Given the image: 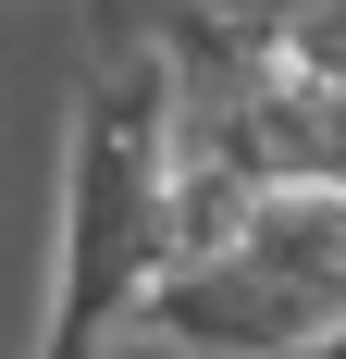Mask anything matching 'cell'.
<instances>
[{
    "label": "cell",
    "instance_id": "6da1fadb",
    "mask_svg": "<svg viewBox=\"0 0 346 359\" xmlns=\"http://www.w3.org/2000/svg\"><path fill=\"white\" fill-rule=\"evenodd\" d=\"M186 260V111L161 50H87L62 149V273L37 359H111V334L148 323V297Z\"/></svg>",
    "mask_w": 346,
    "mask_h": 359
},
{
    "label": "cell",
    "instance_id": "7a4b0ae2",
    "mask_svg": "<svg viewBox=\"0 0 346 359\" xmlns=\"http://www.w3.org/2000/svg\"><path fill=\"white\" fill-rule=\"evenodd\" d=\"M148 347L198 359H310L346 334V186H272L210 260L148 297Z\"/></svg>",
    "mask_w": 346,
    "mask_h": 359
},
{
    "label": "cell",
    "instance_id": "3957f363",
    "mask_svg": "<svg viewBox=\"0 0 346 359\" xmlns=\"http://www.w3.org/2000/svg\"><path fill=\"white\" fill-rule=\"evenodd\" d=\"M272 0H87V50H161L173 25H235Z\"/></svg>",
    "mask_w": 346,
    "mask_h": 359
},
{
    "label": "cell",
    "instance_id": "277c9868",
    "mask_svg": "<svg viewBox=\"0 0 346 359\" xmlns=\"http://www.w3.org/2000/svg\"><path fill=\"white\" fill-rule=\"evenodd\" d=\"M310 359H346V334H334V347H310Z\"/></svg>",
    "mask_w": 346,
    "mask_h": 359
},
{
    "label": "cell",
    "instance_id": "5b68a950",
    "mask_svg": "<svg viewBox=\"0 0 346 359\" xmlns=\"http://www.w3.org/2000/svg\"><path fill=\"white\" fill-rule=\"evenodd\" d=\"M111 359H124V347H111Z\"/></svg>",
    "mask_w": 346,
    "mask_h": 359
}]
</instances>
